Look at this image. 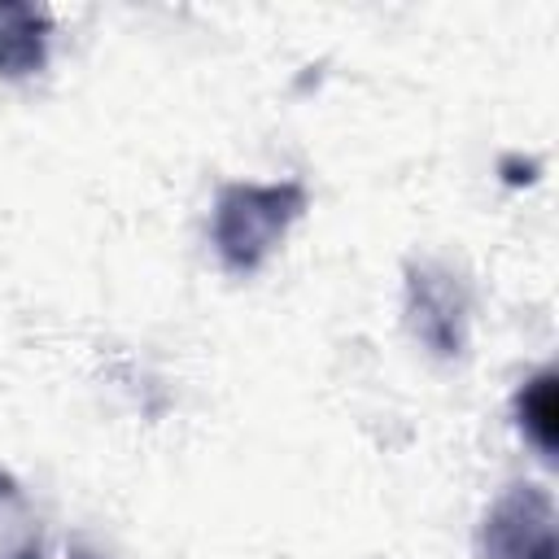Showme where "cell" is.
Listing matches in <instances>:
<instances>
[{
  "mask_svg": "<svg viewBox=\"0 0 559 559\" xmlns=\"http://www.w3.org/2000/svg\"><path fill=\"white\" fill-rule=\"evenodd\" d=\"M310 197L301 179L280 183H227L214 197L210 245L231 275H253L288 236V227L306 214Z\"/></svg>",
  "mask_w": 559,
  "mask_h": 559,
  "instance_id": "6da1fadb",
  "label": "cell"
},
{
  "mask_svg": "<svg viewBox=\"0 0 559 559\" xmlns=\"http://www.w3.org/2000/svg\"><path fill=\"white\" fill-rule=\"evenodd\" d=\"M406 323L415 341L437 358H463L467 349V323H472V297L467 284L437 262H411L406 266Z\"/></svg>",
  "mask_w": 559,
  "mask_h": 559,
  "instance_id": "7a4b0ae2",
  "label": "cell"
},
{
  "mask_svg": "<svg viewBox=\"0 0 559 559\" xmlns=\"http://www.w3.org/2000/svg\"><path fill=\"white\" fill-rule=\"evenodd\" d=\"M480 559H555V498L542 485H507L480 520Z\"/></svg>",
  "mask_w": 559,
  "mask_h": 559,
  "instance_id": "3957f363",
  "label": "cell"
},
{
  "mask_svg": "<svg viewBox=\"0 0 559 559\" xmlns=\"http://www.w3.org/2000/svg\"><path fill=\"white\" fill-rule=\"evenodd\" d=\"M52 17L35 4H0V79H31L48 61Z\"/></svg>",
  "mask_w": 559,
  "mask_h": 559,
  "instance_id": "277c9868",
  "label": "cell"
},
{
  "mask_svg": "<svg viewBox=\"0 0 559 559\" xmlns=\"http://www.w3.org/2000/svg\"><path fill=\"white\" fill-rule=\"evenodd\" d=\"M515 424L546 459H555V450H559V371L555 367H542L520 384Z\"/></svg>",
  "mask_w": 559,
  "mask_h": 559,
  "instance_id": "5b68a950",
  "label": "cell"
}]
</instances>
